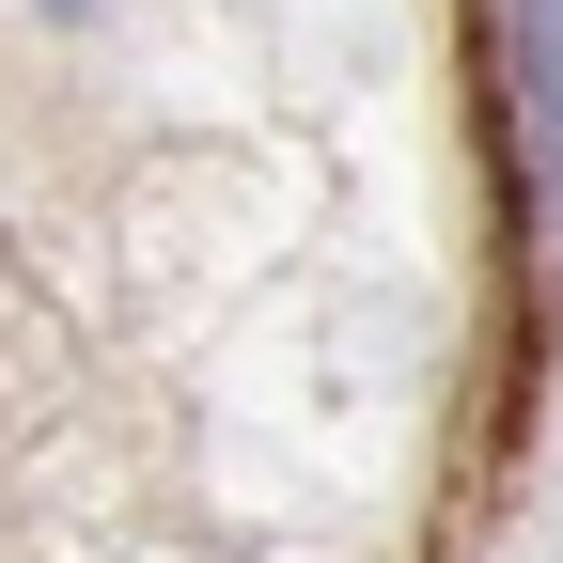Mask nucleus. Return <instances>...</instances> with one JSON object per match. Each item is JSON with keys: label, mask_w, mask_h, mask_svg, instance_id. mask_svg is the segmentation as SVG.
Wrapping results in <instances>:
<instances>
[{"label": "nucleus", "mask_w": 563, "mask_h": 563, "mask_svg": "<svg viewBox=\"0 0 563 563\" xmlns=\"http://www.w3.org/2000/svg\"><path fill=\"white\" fill-rule=\"evenodd\" d=\"M32 16H63V32H79V16H95V0H32Z\"/></svg>", "instance_id": "2"}, {"label": "nucleus", "mask_w": 563, "mask_h": 563, "mask_svg": "<svg viewBox=\"0 0 563 563\" xmlns=\"http://www.w3.org/2000/svg\"><path fill=\"white\" fill-rule=\"evenodd\" d=\"M517 141H532V203L563 220V0H517Z\"/></svg>", "instance_id": "1"}]
</instances>
